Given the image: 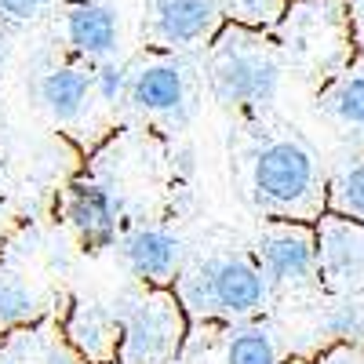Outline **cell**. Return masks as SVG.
I'll return each instance as SVG.
<instances>
[{
	"label": "cell",
	"mask_w": 364,
	"mask_h": 364,
	"mask_svg": "<svg viewBox=\"0 0 364 364\" xmlns=\"http://www.w3.org/2000/svg\"><path fill=\"white\" fill-rule=\"evenodd\" d=\"M252 186L255 197L266 211L277 219H321L328 197L317 178V161L302 142L295 139H277L259 149L255 168H252Z\"/></svg>",
	"instance_id": "6da1fadb"
},
{
	"label": "cell",
	"mask_w": 364,
	"mask_h": 364,
	"mask_svg": "<svg viewBox=\"0 0 364 364\" xmlns=\"http://www.w3.org/2000/svg\"><path fill=\"white\" fill-rule=\"evenodd\" d=\"M266 273L245 259H211L186 277H178V306L193 314L248 317L266 302Z\"/></svg>",
	"instance_id": "7a4b0ae2"
},
{
	"label": "cell",
	"mask_w": 364,
	"mask_h": 364,
	"mask_svg": "<svg viewBox=\"0 0 364 364\" xmlns=\"http://www.w3.org/2000/svg\"><path fill=\"white\" fill-rule=\"evenodd\" d=\"M117 321L120 364H164L182 339V310L178 299H171L168 291H149L135 299L128 310L117 314Z\"/></svg>",
	"instance_id": "3957f363"
},
{
	"label": "cell",
	"mask_w": 364,
	"mask_h": 364,
	"mask_svg": "<svg viewBox=\"0 0 364 364\" xmlns=\"http://www.w3.org/2000/svg\"><path fill=\"white\" fill-rule=\"evenodd\" d=\"M211 87L226 106H259L277 95L281 66L262 48H223L211 66Z\"/></svg>",
	"instance_id": "277c9868"
},
{
	"label": "cell",
	"mask_w": 364,
	"mask_h": 364,
	"mask_svg": "<svg viewBox=\"0 0 364 364\" xmlns=\"http://www.w3.org/2000/svg\"><path fill=\"white\" fill-rule=\"evenodd\" d=\"M262 273L273 284H306L317 269V233L306 223L281 219L259 237Z\"/></svg>",
	"instance_id": "5b68a950"
},
{
	"label": "cell",
	"mask_w": 364,
	"mask_h": 364,
	"mask_svg": "<svg viewBox=\"0 0 364 364\" xmlns=\"http://www.w3.org/2000/svg\"><path fill=\"white\" fill-rule=\"evenodd\" d=\"M317 269L331 281L350 284L364 273V230L343 215H321L317 223Z\"/></svg>",
	"instance_id": "8992f818"
},
{
	"label": "cell",
	"mask_w": 364,
	"mask_h": 364,
	"mask_svg": "<svg viewBox=\"0 0 364 364\" xmlns=\"http://www.w3.org/2000/svg\"><path fill=\"white\" fill-rule=\"evenodd\" d=\"M124 259L146 284H171L182 266V240L168 230H135L124 240Z\"/></svg>",
	"instance_id": "52a82bcc"
},
{
	"label": "cell",
	"mask_w": 364,
	"mask_h": 364,
	"mask_svg": "<svg viewBox=\"0 0 364 364\" xmlns=\"http://www.w3.org/2000/svg\"><path fill=\"white\" fill-rule=\"evenodd\" d=\"M66 219L91 252H102L117 240V208L102 186L77 182L70 190V200H66Z\"/></svg>",
	"instance_id": "ba28073f"
},
{
	"label": "cell",
	"mask_w": 364,
	"mask_h": 364,
	"mask_svg": "<svg viewBox=\"0 0 364 364\" xmlns=\"http://www.w3.org/2000/svg\"><path fill=\"white\" fill-rule=\"evenodd\" d=\"M66 336L77 346L80 357L106 364L117 357V343H120V321L117 314H109L106 306H95V302H77V310L66 324Z\"/></svg>",
	"instance_id": "9c48e42d"
},
{
	"label": "cell",
	"mask_w": 364,
	"mask_h": 364,
	"mask_svg": "<svg viewBox=\"0 0 364 364\" xmlns=\"http://www.w3.org/2000/svg\"><path fill=\"white\" fill-rule=\"evenodd\" d=\"M219 0H157V33L168 44H193L219 22Z\"/></svg>",
	"instance_id": "30bf717a"
},
{
	"label": "cell",
	"mask_w": 364,
	"mask_h": 364,
	"mask_svg": "<svg viewBox=\"0 0 364 364\" xmlns=\"http://www.w3.org/2000/svg\"><path fill=\"white\" fill-rule=\"evenodd\" d=\"M66 37L80 55L106 58L117 48V37H120L117 11L106 8V4H77L66 15Z\"/></svg>",
	"instance_id": "8fae6325"
},
{
	"label": "cell",
	"mask_w": 364,
	"mask_h": 364,
	"mask_svg": "<svg viewBox=\"0 0 364 364\" xmlns=\"http://www.w3.org/2000/svg\"><path fill=\"white\" fill-rule=\"evenodd\" d=\"M182 99H186V80H182L178 66L157 63L135 73L132 80V102L146 113H171L182 106Z\"/></svg>",
	"instance_id": "7c38bea8"
},
{
	"label": "cell",
	"mask_w": 364,
	"mask_h": 364,
	"mask_svg": "<svg viewBox=\"0 0 364 364\" xmlns=\"http://www.w3.org/2000/svg\"><path fill=\"white\" fill-rule=\"evenodd\" d=\"M91 95V77L77 66H58L41 80V102L55 120H73Z\"/></svg>",
	"instance_id": "4fadbf2b"
},
{
	"label": "cell",
	"mask_w": 364,
	"mask_h": 364,
	"mask_svg": "<svg viewBox=\"0 0 364 364\" xmlns=\"http://www.w3.org/2000/svg\"><path fill=\"white\" fill-rule=\"evenodd\" d=\"M37 314H41V302H37L33 291H29V284L18 277V273L0 269V331L33 321Z\"/></svg>",
	"instance_id": "5bb4252c"
},
{
	"label": "cell",
	"mask_w": 364,
	"mask_h": 364,
	"mask_svg": "<svg viewBox=\"0 0 364 364\" xmlns=\"http://www.w3.org/2000/svg\"><path fill=\"white\" fill-rule=\"evenodd\" d=\"M328 208L343 219H353V223H364V161L353 164L336 186L328 193Z\"/></svg>",
	"instance_id": "9a60e30c"
},
{
	"label": "cell",
	"mask_w": 364,
	"mask_h": 364,
	"mask_svg": "<svg viewBox=\"0 0 364 364\" xmlns=\"http://www.w3.org/2000/svg\"><path fill=\"white\" fill-rule=\"evenodd\" d=\"M226 364H277V346H273L269 331L262 328L237 331L226 350Z\"/></svg>",
	"instance_id": "2e32d148"
},
{
	"label": "cell",
	"mask_w": 364,
	"mask_h": 364,
	"mask_svg": "<svg viewBox=\"0 0 364 364\" xmlns=\"http://www.w3.org/2000/svg\"><path fill=\"white\" fill-rule=\"evenodd\" d=\"M328 109L336 113V120L350 128H364V73L343 80L336 91L328 95Z\"/></svg>",
	"instance_id": "e0dca14e"
},
{
	"label": "cell",
	"mask_w": 364,
	"mask_h": 364,
	"mask_svg": "<svg viewBox=\"0 0 364 364\" xmlns=\"http://www.w3.org/2000/svg\"><path fill=\"white\" fill-rule=\"evenodd\" d=\"M324 331H328V336H336V339L364 336V306H360V302H339V306L324 317Z\"/></svg>",
	"instance_id": "ac0fdd59"
},
{
	"label": "cell",
	"mask_w": 364,
	"mask_h": 364,
	"mask_svg": "<svg viewBox=\"0 0 364 364\" xmlns=\"http://www.w3.org/2000/svg\"><path fill=\"white\" fill-rule=\"evenodd\" d=\"M230 18L237 22H248V26H262V22H273L281 11V0H223V8Z\"/></svg>",
	"instance_id": "d6986e66"
},
{
	"label": "cell",
	"mask_w": 364,
	"mask_h": 364,
	"mask_svg": "<svg viewBox=\"0 0 364 364\" xmlns=\"http://www.w3.org/2000/svg\"><path fill=\"white\" fill-rule=\"evenodd\" d=\"M91 87H95L106 102H117L128 91V70L117 66V63H106V66H99L95 77H91Z\"/></svg>",
	"instance_id": "ffe728a7"
},
{
	"label": "cell",
	"mask_w": 364,
	"mask_h": 364,
	"mask_svg": "<svg viewBox=\"0 0 364 364\" xmlns=\"http://www.w3.org/2000/svg\"><path fill=\"white\" fill-rule=\"evenodd\" d=\"M41 4L44 0H0V11H4L8 18H33L37 11H41Z\"/></svg>",
	"instance_id": "44dd1931"
},
{
	"label": "cell",
	"mask_w": 364,
	"mask_h": 364,
	"mask_svg": "<svg viewBox=\"0 0 364 364\" xmlns=\"http://www.w3.org/2000/svg\"><path fill=\"white\" fill-rule=\"evenodd\" d=\"M0 66H4V48H0Z\"/></svg>",
	"instance_id": "7402d4cb"
},
{
	"label": "cell",
	"mask_w": 364,
	"mask_h": 364,
	"mask_svg": "<svg viewBox=\"0 0 364 364\" xmlns=\"http://www.w3.org/2000/svg\"><path fill=\"white\" fill-rule=\"evenodd\" d=\"M0 186H4V168H0Z\"/></svg>",
	"instance_id": "603a6c76"
},
{
	"label": "cell",
	"mask_w": 364,
	"mask_h": 364,
	"mask_svg": "<svg viewBox=\"0 0 364 364\" xmlns=\"http://www.w3.org/2000/svg\"><path fill=\"white\" fill-rule=\"evenodd\" d=\"M360 135H364V128H360Z\"/></svg>",
	"instance_id": "cb8c5ba5"
}]
</instances>
